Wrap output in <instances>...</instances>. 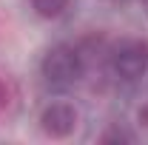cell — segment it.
Instances as JSON below:
<instances>
[{
	"label": "cell",
	"mask_w": 148,
	"mask_h": 145,
	"mask_svg": "<svg viewBox=\"0 0 148 145\" xmlns=\"http://www.w3.org/2000/svg\"><path fill=\"white\" fill-rule=\"evenodd\" d=\"M83 71H86L83 51L77 46H71V43L51 46L40 60V77L51 88H71L74 83H80Z\"/></svg>",
	"instance_id": "6da1fadb"
},
{
	"label": "cell",
	"mask_w": 148,
	"mask_h": 145,
	"mask_svg": "<svg viewBox=\"0 0 148 145\" xmlns=\"http://www.w3.org/2000/svg\"><path fill=\"white\" fill-rule=\"evenodd\" d=\"M111 74L123 83H137L148 74V40L143 37H128L117 43L108 54Z\"/></svg>",
	"instance_id": "7a4b0ae2"
},
{
	"label": "cell",
	"mask_w": 148,
	"mask_h": 145,
	"mask_svg": "<svg viewBox=\"0 0 148 145\" xmlns=\"http://www.w3.org/2000/svg\"><path fill=\"white\" fill-rule=\"evenodd\" d=\"M77 122H80L77 108H74L71 103H63V100L49 103L46 108L40 111V131H43L46 137H51V140H66V137H71Z\"/></svg>",
	"instance_id": "3957f363"
},
{
	"label": "cell",
	"mask_w": 148,
	"mask_h": 145,
	"mask_svg": "<svg viewBox=\"0 0 148 145\" xmlns=\"http://www.w3.org/2000/svg\"><path fill=\"white\" fill-rule=\"evenodd\" d=\"M74 0H32V9L43 20H60L63 14H69Z\"/></svg>",
	"instance_id": "277c9868"
},
{
	"label": "cell",
	"mask_w": 148,
	"mask_h": 145,
	"mask_svg": "<svg viewBox=\"0 0 148 145\" xmlns=\"http://www.w3.org/2000/svg\"><path fill=\"white\" fill-rule=\"evenodd\" d=\"M100 140H103V142H134V134L125 131V128H120V125H111Z\"/></svg>",
	"instance_id": "5b68a950"
},
{
	"label": "cell",
	"mask_w": 148,
	"mask_h": 145,
	"mask_svg": "<svg viewBox=\"0 0 148 145\" xmlns=\"http://www.w3.org/2000/svg\"><path fill=\"white\" fill-rule=\"evenodd\" d=\"M6 105H9V85L0 80V111L6 108Z\"/></svg>",
	"instance_id": "8992f818"
},
{
	"label": "cell",
	"mask_w": 148,
	"mask_h": 145,
	"mask_svg": "<svg viewBox=\"0 0 148 145\" xmlns=\"http://www.w3.org/2000/svg\"><path fill=\"white\" fill-rule=\"evenodd\" d=\"M140 122H145V125H148V105L140 111Z\"/></svg>",
	"instance_id": "52a82bcc"
},
{
	"label": "cell",
	"mask_w": 148,
	"mask_h": 145,
	"mask_svg": "<svg viewBox=\"0 0 148 145\" xmlns=\"http://www.w3.org/2000/svg\"><path fill=\"white\" fill-rule=\"evenodd\" d=\"M108 3H125V0H108Z\"/></svg>",
	"instance_id": "ba28073f"
},
{
	"label": "cell",
	"mask_w": 148,
	"mask_h": 145,
	"mask_svg": "<svg viewBox=\"0 0 148 145\" xmlns=\"http://www.w3.org/2000/svg\"><path fill=\"white\" fill-rule=\"evenodd\" d=\"M143 6H145V12H148V0H143Z\"/></svg>",
	"instance_id": "9c48e42d"
}]
</instances>
